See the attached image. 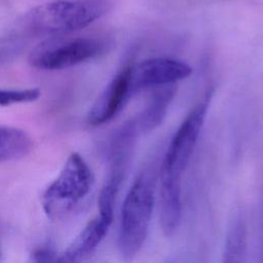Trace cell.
<instances>
[{
	"instance_id": "obj_1",
	"label": "cell",
	"mask_w": 263,
	"mask_h": 263,
	"mask_svg": "<svg viewBox=\"0 0 263 263\" xmlns=\"http://www.w3.org/2000/svg\"><path fill=\"white\" fill-rule=\"evenodd\" d=\"M106 11L103 0H55L33 8L25 23L35 34L64 36L86 28Z\"/></svg>"
},
{
	"instance_id": "obj_2",
	"label": "cell",
	"mask_w": 263,
	"mask_h": 263,
	"mask_svg": "<svg viewBox=\"0 0 263 263\" xmlns=\"http://www.w3.org/2000/svg\"><path fill=\"white\" fill-rule=\"evenodd\" d=\"M93 182V173L87 162L79 153L72 152L42 194L44 214L50 220L63 218L89 193Z\"/></svg>"
},
{
	"instance_id": "obj_3",
	"label": "cell",
	"mask_w": 263,
	"mask_h": 263,
	"mask_svg": "<svg viewBox=\"0 0 263 263\" xmlns=\"http://www.w3.org/2000/svg\"><path fill=\"white\" fill-rule=\"evenodd\" d=\"M154 206V192L149 179L141 175L130 186L121 206L118 247L122 257L133 259L147 237Z\"/></svg>"
},
{
	"instance_id": "obj_4",
	"label": "cell",
	"mask_w": 263,
	"mask_h": 263,
	"mask_svg": "<svg viewBox=\"0 0 263 263\" xmlns=\"http://www.w3.org/2000/svg\"><path fill=\"white\" fill-rule=\"evenodd\" d=\"M108 47V42L98 37L51 36L31 50L29 64L39 70H63L96 59Z\"/></svg>"
},
{
	"instance_id": "obj_5",
	"label": "cell",
	"mask_w": 263,
	"mask_h": 263,
	"mask_svg": "<svg viewBox=\"0 0 263 263\" xmlns=\"http://www.w3.org/2000/svg\"><path fill=\"white\" fill-rule=\"evenodd\" d=\"M211 98L212 95H208L203 101L199 102L178 127L164 154L160 179L181 182L205 120Z\"/></svg>"
},
{
	"instance_id": "obj_6",
	"label": "cell",
	"mask_w": 263,
	"mask_h": 263,
	"mask_svg": "<svg viewBox=\"0 0 263 263\" xmlns=\"http://www.w3.org/2000/svg\"><path fill=\"white\" fill-rule=\"evenodd\" d=\"M191 67L171 58H151L129 66V84L132 93L142 89L175 84L190 76Z\"/></svg>"
},
{
	"instance_id": "obj_7",
	"label": "cell",
	"mask_w": 263,
	"mask_h": 263,
	"mask_svg": "<svg viewBox=\"0 0 263 263\" xmlns=\"http://www.w3.org/2000/svg\"><path fill=\"white\" fill-rule=\"evenodd\" d=\"M129 66L119 71L106 85L87 113V122L102 125L113 119L132 96Z\"/></svg>"
},
{
	"instance_id": "obj_8",
	"label": "cell",
	"mask_w": 263,
	"mask_h": 263,
	"mask_svg": "<svg viewBox=\"0 0 263 263\" xmlns=\"http://www.w3.org/2000/svg\"><path fill=\"white\" fill-rule=\"evenodd\" d=\"M112 220L101 215L90 220L70 245L60 254L58 262H79L90 256L108 233Z\"/></svg>"
},
{
	"instance_id": "obj_9",
	"label": "cell",
	"mask_w": 263,
	"mask_h": 263,
	"mask_svg": "<svg viewBox=\"0 0 263 263\" xmlns=\"http://www.w3.org/2000/svg\"><path fill=\"white\" fill-rule=\"evenodd\" d=\"M182 216L181 182L160 179L159 220L163 233L167 236L178 229Z\"/></svg>"
},
{
	"instance_id": "obj_10",
	"label": "cell",
	"mask_w": 263,
	"mask_h": 263,
	"mask_svg": "<svg viewBox=\"0 0 263 263\" xmlns=\"http://www.w3.org/2000/svg\"><path fill=\"white\" fill-rule=\"evenodd\" d=\"M156 88L149 104L134 119L139 134L153 130L162 122L176 92V86L174 84L162 85Z\"/></svg>"
},
{
	"instance_id": "obj_11",
	"label": "cell",
	"mask_w": 263,
	"mask_h": 263,
	"mask_svg": "<svg viewBox=\"0 0 263 263\" xmlns=\"http://www.w3.org/2000/svg\"><path fill=\"white\" fill-rule=\"evenodd\" d=\"M33 148L32 138L23 129L0 125V162L18 160Z\"/></svg>"
},
{
	"instance_id": "obj_12",
	"label": "cell",
	"mask_w": 263,
	"mask_h": 263,
	"mask_svg": "<svg viewBox=\"0 0 263 263\" xmlns=\"http://www.w3.org/2000/svg\"><path fill=\"white\" fill-rule=\"evenodd\" d=\"M247 254V225L243 216L236 213L230 224L225 237L223 251L224 262H242Z\"/></svg>"
},
{
	"instance_id": "obj_13",
	"label": "cell",
	"mask_w": 263,
	"mask_h": 263,
	"mask_svg": "<svg viewBox=\"0 0 263 263\" xmlns=\"http://www.w3.org/2000/svg\"><path fill=\"white\" fill-rule=\"evenodd\" d=\"M40 96L41 90L37 87L22 89L0 88V106L31 103L38 100Z\"/></svg>"
},
{
	"instance_id": "obj_14",
	"label": "cell",
	"mask_w": 263,
	"mask_h": 263,
	"mask_svg": "<svg viewBox=\"0 0 263 263\" xmlns=\"http://www.w3.org/2000/svg\"><path fill=\"white\" fill-rule=\"evenodd\" d=\"M60 254L49 246H42L35 249L31 255V260L34 262H58Z\"/></svg>"
},
{
	"instance_id": "obj_15",
	"label": "cell",
	"mask_w": 263,
	"mask_h": 263,
	"mask_svg": "<svg viewBox=\"0 0 263 263\" xmlns=\"http://www.w3.org/2000/svg\"><path fill=\"white\" fill-rule=\"evenodd\" d=\"M10 55V50L6 48H0V64L5 62Z\"/></svg>"
},
{
	"instance_id": "obj_16",
	"label": "cell",
	"mask_w": 263,
	"mask_h": 263,
	"mask_svg": "<svg viewBox=\"0 0 263 263\" xmlns=\"http://www.w3.org/2000/svg\"><path fill=\"white\" fill-rule=\"evenodd\" d=\"M2 256H3V254H2V247H1V242H0V262L2 261Z\"/></svg>"
}]
</instances>
